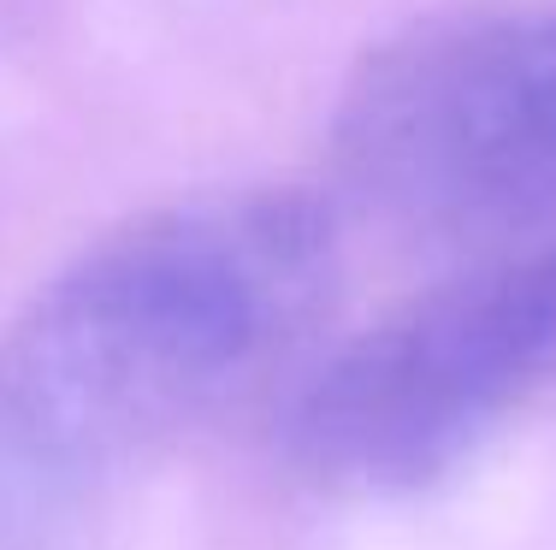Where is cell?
Returning <instances> with one entry per match:
<instances>
[{"instance_id": "obj_1", "label": "cell", "mask_w": 556, "mask_h": 550, "mask_svg": "<svg viewBox=\"0 0 556 550\" xmlns=\"http://www.w3.org/2000/svg\"><path fill=\"white\" fill-rule=\"evenodd\" d=\"M332 214L225 190L89 243L0 337V550H65L178 432L308 332Z\"/></svg>"}, {"instance_id": "obj_2", "label": "cell", "mask_w": 556, "mask_h": 550, "mask_svg": "<svg viewBox=\"0 0 556 550\" xmlns=\"http://www.w3.org/2000/svg\"><path fill=\"white\" fill-rule=\"evenodd\" d=\"M332 154L355 202L415 238H509L556 214V0H468L374 42Z\"/></svg>"}, {"instance_id": "obj_3", "label": "cell", "mask_w": 556, "mask_h": 550, "mask_svg": "<svg viewBox=\"0 0 556 550\" xmlns=\"http://www.w3.org/2000/svg\"><path fill=\"white\" fill-rule=\"evenodd\" d=\"M556 379V238L408 296L296 385L285 456L332 491H420L456 474Z\"/></svg>"}]
</instances>
